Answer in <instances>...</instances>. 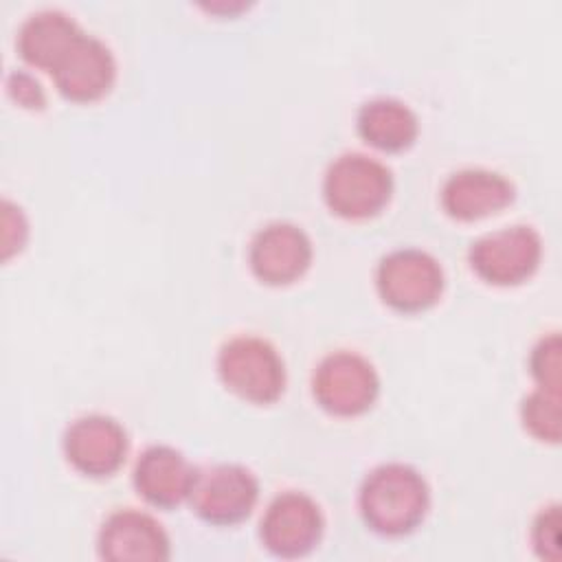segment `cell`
<instances>
[{"label": "cell", "instance_id": "cell-1", "mask_svg": "<svg viewBox=\"0 0 562 562\" xmlns=\"http://www.w3.org/2000/svg\"><path fill=\"white\" fill-rule=\"evenodd\" d=\"M358 503L369 529L395 538L422 525L430 505V490L413 465L389 461L364 476Z\"/></svg>", "mask_w": 562, "mask_h": 562}, {"label": "cell", "instance_id": "cell-2", "mask_svg": "<svg viewBox=\"0 0 562 562\" xmlns=\"http://www.w3.org/2000/svg\"><path fill=\"white\" fill-rule=\"evenodd\" d=\"M393 193L391 169L373 156L347 151L334 158L323 178L327 206L347 220H364L382 211Z\"/></svg>", "mask_w": 562, "mask_h": 562}, {"label": "cell", "instance_id": "cell-3", "mask_svg": "<svg viewBox=\"0 0 562 562\" xmlns=\"http://www.w3.org/2000/svg\"><path fill=\"white\" fill-rule=\"evenodd\" d=\"M217 373L233 393L255 404H270L285 389V364L279 351L266 338L250 334L220 347Z\"/></svg>", "mask_w": 562, "mask_h": 562}, {"label": "cell", "instance_id": "cell-4", "mask_svg": "<svg viewBox=\"0 0 562 562\" xmlns=\"http://www.w3.org/2000/svg\"><path fill=\"white\" fill-rule=\"evenodd\" d=\"M259 498L255 472L241 463L195 468L189 503L193 512L217 527H231L250 516Z\"/></svg>", "mask_w": 562, "mask_h": 562}, {"label": "cell", "instance_id": "cell-5", "mask_svg": "<svg viewBox=\"0 0 562 562\" xmlns=\"http://www.w3.org/2000/svg\"><path fill=\"white\" fill-rule=\"evenodd\" d=\"M441 263L422 248H395L375 270V285L386 305L400 312H419L437 303L443 292Z\"/></svg>", "mask_w": 562, "mask_h": 562}, {"label": "cell", "instance_id": "cell-6", "mask_svg": "<svg viewBox=\"0 0 562 562\" xmlns=\"http://www.w3.org/2000/svg\"><path fill=\"white\" fill-rule=\"evenodd\" d=\"M468 259L483 281L494 285H516L538 270L542 239L533 226H505L474 239Z\"/></svg>", "mask_w": 562, "mask_h": 562}, {"label": "cell", "instance_id": "cell-7", "mask_svg": "<svg viewBox=\"0 0 562 562\" xmlns=\"http://www.w3.org/2000/svg\"><path fill=\"white\" fill-rule=\"evenodd\" d=\"M380 378L375 367L360 353L338 349L327 353L314 369L312 393L334 415H360L378 397Z\"/></svg>", "mask_w": 562, "mask_h": 562}, {"label": "cell", "instance_id": "cell-8", "mask_svg": "<svg viewBox=\"0 0 562 562\" xmlns=\"http://www.w3.org/2000/svg\"><path fill=\"white\" fill-rule=\"evenodd\" d=\"M325 529V518L318 503L296 490L277 494L259 527L263 547L277 558H303L312 553Z\"/></svg>", "mask_w": 562, "mask_h": 562}, {"label": "cell", "instance_id": "cell-9", "mask_svg": "<svg viewBox=\"0 0 562 562\" xmlns=\"http://www.w3.org/2000/svg\"><path fill=\"white\" fill-rule=\"evenodd\" d=\"M50 77L66 99L77 103L97 101L114 83V55L97 35L81 31L50 68Z\"/></svg>", "mask_w": 562, "mask_h": 562}, {"label": "cell", "instance_id": "cell-10", "mask_svg": "<svg viewBox=\"0 0 562 562\" xmlns=\"http://www.w3.org/2000/svg\"><path fill=\"white\" fill-rule=\"evenodd\" d=\"M66 459L88 476H108L127 454V432L110 415L90 413L68 424L64 432Z\"/></svg>", "mask_w": 562, "mask_h": 562}, {"label": "cell", "instance_id": "cell-11", "mask_svg": "<svg viewBox=\"0 0 562 562\" xmlns=\"http://www.w3.org/2000/svg\"><path fill=\"white\" fill-rule=\"evenodd\" d=\"M97 551L110 562H162L169 560L171 544L154 516L127 507L112 512L103 520Z\"/></svg>", "mask_w": 562, "mask_h": 562}, {"label": "cell", "instance_id": "cell-12", "mask_svg": "<svg viewBox=\"0 0 562 562\" xmlns=\"http://www.w3.org/2000/svg\"><path fill=\"white\" fill-rule=\"evenodd\" d=\"M248 261L257 279L270 285H283L310 268L312 241L292 222H270L255 233Z\"/></svg>", "mask_w": 562, "mask_h": 562}, {"label": "cell", "instance_id": "cell-13", "mask_svg": "<svg viewBox=\"0 0 562 562\" xmlns=\"http://www.w3.org/2000/svg\"><path fill=\"white\" fill-rule=\"evenodd\" d=\"M195 468L167 443L147 446L134 463V487L154 507L171 509L189 498Z\"/></svg>", "mask_w": 562, "mask_h": 562}, {"label": "cell", "instance_id": "cell-14", "mask_svg": "<svg viewBox=\"0 0 562 562\" xmlns=\"http://www.w3.org/2000/svg\"><path fill=\"white\" fill-rule=\"evenodd\" d=\"M514 195V182L503 173L468 167L448 176L441 187V206L450 217L470 222L505 209Z\"/></svg>", "mask_w": 562, "mask_h": 562}, {"label": "cell", "instance_id": "cell-15", "mask_svg": "<svg viewBox=\"0 0 562 562\" xmlns=\"http://www.w3.org/2000/svg\"><path fill=\"white\" fill-rule=\"evenodd\" d=\"M79 33V24L66 11L40 9L26 15V20L20 24L15 48L26 64L50 72Z\"/></svg>", "mask_w": 562, "mask_h": 562}, {"label": "cell", "instance_id": "cell-16", "mask_svg": "<svg viewBox=\"0 0 562 562\" xmlns=\"http://www.w3.org/2000/svg\"><path fill=\"white\" fill-rule=\"evenodd\" d=\"M356 125L360 136L382 151H402L411 147L419 132L415 112L395 97L364 101L358 110Z\"/></svg>", "mask_w": 562, "mask_h": 562}, {"label": "cell", "instance_id": "cell-17", "mask_svg": "<svg viewBox=\"0 0 562 562\" xmlns=\"http://www.w3.org/2000/svg\"><path fill=\"white\" fill-rule=\"evenodd\" d=\"M522 426L540 441L560 439V389L536 386L520 402Z\"/></svg>", "mask_w": 562, "mask_h": 562}, {"label": "cell", "instance_id": "cell-18", "mask_svg": "<svg viewBox=\"0 0 562 562\" xmlns=\"http://www.w3.org/2000/svg\"><path fill=\"white\" fill-rule=\"evenodd\" d=\"M529 371L538 386L560 389V336L558 331L544 334L529 353Z\"/></svg>", "mask_w": 562, "mask_h": 562}, {"label": "cell", "instance_id": "cell-19", "mask_svg": "<svg viewBox=\"0 0 562 562\" xmlns=\"http://www.w3.org/2000/svg\"><path fill=\"white\" fill-rule=\"evenodd\" d=\"M560 505L551 503L540 509L531 525V544L542 560H560Z\"/></svg>", "mask_w": 562, "mask_h": 562}, {"label": "cell", "instance_id": "cell-20", "mask_svg": "<svg viewBox=\"0 0 562 562\" xmlns=\"http://www.w3.org/2000/svg\"><path fill=\"white\" fill-rule=\"evenodd\" d=\"M29 235V224L20 206L2 200V259L22 250Z\"/></svg>", "mask_w": 562, "mask_h": 562}, {"label": "cell", "instance_id": "cell-21", "mask_svg": "<svg viewBox=\"0 0 562 562\" xmlns=\"http://www.w3.org/2000/svg\"><path fill=\"white\" fill-rule=\"evenodd\" d=\"M7 88H9V94L22 103L24 108H44L46 103V97H44V90L40 86V81L35 77H31L29 72H11L9 79H7Z\"/></svg>", "mask_w": 562, "mask_h": 562}]
</instances>
